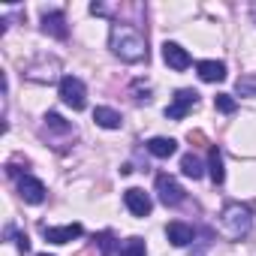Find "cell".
I'll use <instances>...</instances> for the list:
<instances>
[{
	"label": "cell",
	"instance_id": "obj_10",
	"mask_svg": "<svg viewBox=\"0 0 256 256\" xmlns=\"http://www.w3.org/2000/svg\"><path fill=\"white\" fill-rule=\"evenodd\" d=\"M163 60H166L175 72H184V70L193 64V60H190V54H187L178 42H166V46H163Z\"/></svg>",
	"mask_w": 256,
	"mask_h": 256
},
{
	"label": "cell",
	"instance_id": "obj_4",
	"mask_svg": "<svg viewBox=\"0 0 256 256\" xmlns=\"http://www.w3.org/2000/svg\"><path fill=\"white\" fill-rule=\"evenodd\" d=\"M58 72H60V64L52 58H40L36 64H30L28 70H24V78H30V82H40V84H52V82H58Z\"/></svg>",
	"mask_w": 256,
	"mask_h": 256
},
{
	"label": "cell",
	"instance_id": "obj_19",
	"mask_svg": "<svg viewBox=\"0 0 256 256\" xmlns=\"http://www.w3.org/2000/svg\"><path fill=\"white\" fill-rule=\"evenodd\" d=\"M145 253H148V247L142 238H126L120 244V256H145Z\"/></svg>",
	"mask_w": 256,
	"mask_h": 256
},
{
	"label": "cell",
	"instance_id": "obj_29",
	"mask_svg": "<svg viewBox=\"0 0 256 256\" xmlns=\"http://www.w3.org/2000/svg\"><path fill=\"white\" fill-rule=\"evenodd\" d=\"M42 256H48V253H42Z\"/></svg>",
	"mask_w": 256,
	"mask_h": 256
},
{
	"label": "cell",
	"instance_id": "obj_27",
	"mask_svg": "<svg viewBox=\"0 0 256 256\" xmlns=\"http://www.w3.org/2000/svg\"><path fill=\"white\" fill-rule=\"evenodd\" d=\"M193 256H205V253H202V250H196V253H193Z\"/></svg>",
	"mask_w": 256,
	"mask_h": 256
},
{
	"label": "cell",
	"instance_id": "obj_6",
	"mask_svg": "<svg viewBox=\"0 0 256 256\" xmlns=\"http://www.w3.org/2000/svg\"><path fill=\"white\" fill-rule=\"evenodd\" d=\"M157 196H160L163 205H181L184 202V187L172 175H160L157 178Z\"/></svg>",
	"mask_w": 256,
	"mask_h": 256
},
{
	"label": "cell",
	"instance_id": "obj_1",
	"mask_svg": "<svg viewBox=\"0 0 256 256\" xmlns=\"http://www.w3.org/2000/svg\"><path fill=\"white\" fill-rule=\"evenodd\" d=\"M108 48L124 64H142V60H148V42H145V36L133 24H112Z\"/></svg>",
	"mask_w": 256,
	"mask_h": 256
},
{
	"label": "cell",
	"instance_id": "obj_28",
	"mask_svg": "<svg viewBox=\"0 0 256 256\" xmlns=\"http://www.w3.org/2000/svg\"><path fill=\"white\" fill-rule=\"evenodd\" d=\"M253 18H256V4H253Z\"/></svg>",
	"mask_w": 256,
	"mask_h": 256
},
{
	"label": "cell",
	"instance_id": "obj_11",
	"mask_svg": "<svg viewBox=\"0 0 256 256\" xmlns=\"http://www.w3.org/2000/svg\"><path fill=\"white\" fill-rule=\"evenodd\" d=\"M166 238H169L175 247H187V244H193L196 232H193V226H187V223L175 220V223H169V226H166Z\"/></svg>",
	"mask_w": 256,
	"mask_h": 256
},
{
	"label": "cell",
	"instance_id": "obj_13",
	"mask_svg": "<svg viewBox=\"0 0 256 256\" xmlns=\"http://www.w3.org/2000/svg\"><path fill=\"white\" fill-rule=\"evenodd\" d=\"M196 70H199L202 82H223L226 78V64H220V60H202V64H196Z\"/></svg>",
	"mask_w": 256,
	"mask_h": 256
},
{
	"label": "cell",
	"instance_id": "obj_16",
	"mask_svg": "<svg viewBox=\"0 0 256 256\" xmlns=\"http://www.w3.org/2000/svg\"><path fill=\"white\" fill-rule=\"evenodd\" d=\"M208 172H211V181L214 184H223L226 181V169H223V157H220V151L211 145L208 148Z\"/></svg>",
	"mask_w": 256,
	"mask_h": 256
},
{
	"label": "cell",
	"instance_id": "obj_12",
	"mask_svg": "<svg viewBox=\"0 0 256 256\" xmlns=\"http://www.w3.org/2000/svg\"><path fill=\"white\" fill-rule=\"evenodd\" d=\"M42 34H48V36H54V40H66V18H64V12H46V18H42Z\"/></svg>",
	"mask_w": 256,
	"mask_h": 256
},
{
	"label": "cell",
	"instance_id": "obj_25",
	"mask_svg": "<svg viewBox=\"0 0 256 256\" xmlns=\"http://www.w3.org/2000/svg\"><path fill=\"white\" fill-rule=\"evenodd\" d=\"M16 244H18V250H22V253H28V250H30V241H28V235H24V232L16 238Z\"/></svg>",
	"mask_w": 256,
	"mask_h": 256
},
{
	"label": "cell",
	"instance_id": "obj_3",
	"mask_svg": "<svg viewBox=\"0 0 256 256\" xmlns=\"http://www.w3.org/2000/svg\"><path fill=\"white\" fill-rule=\"evenodd\" d=\"M60 100H64V106H70L72 112H82V108L88 106V90H84L82 78L64 76V78H60Z\"/></svg>",
	"mask_w": 256,
	"mask_h": 256
},
{
	"label": "cell",
	"instance_id": "obj_22",
	"mask_svg": "<svg viewBox=\"0 0 256 256\" xmlns=\"http://www.w3.org/2000/svg\"><path fill=\"white\" fill-rule=\"evenodd\" d=\"M18 166H24V169H28V157H22V154H16V157H12V160L6 163V172H10V175H18V172H22Z\"/></svg>",
	"mask_w": 256,
	"mask_h": 256
},
{
	"label": "cell",
	"instance_id": "obj_24",
	"mask_svg": "<svg viewBox=\"0 0 256 256\" xmlns=\"http://www.w3.org/2000/svg\"><path fill=\"white\" fill-rule=\"evenodd\" d=\"M187 142H190V145H199V148H202V145H208V139H205V133H202V130H190Z\"/></svg>",
	"mask_w": 256,
	"mask_h": 256
},
{
	"label": "cell",
	"instance_id": "obj_2",
	"mask_svg": "<svg viewBox=\"0 0 256 256\" xmlns=\"http://www.w3.org/2000/svg\"><path fill=\"white\" fill-rule=\"evenodd\" d=\"M253 229V211L241 202H229L223 211H220V232L229 238V241H241L247 232Z\"/></svg>",
	"mask_w": 256,
	"mask_h": 256
},
{
	"label": "cell",
	"instance_id": "obj_18",
	"mask_svg": "<svg viewBox=\"0 0 256 256\" xmlns=\"http://www.w3.org/2000/svg\"><path fill=\"white\" fill-rule=\"evenodd\" d=\"M46 130H54V133H76L72 124H66L58 112H48V114H46Z\"/></svg>",
	"mask_w": 256,
	"mask_h": 256
},
{
	"label": "cell",
	"instance_id": "obj_8",
	"mask_svg": "<svg viewBox=\"0 0 256 256\" xmlns=\"http://www.w3.org/2000/svg\"><path fill=\"white\" fill-rule=\"evenodd\" d=\"M18 196L28 205H40V202H46V184L40 178H34V175H24L18 181Z\"/></svg>",
	"mask_w": 256,
	"mask_h": 256
},
{
	"label": "cell",
	"instance_id": "obj_7",
	"mask_svg": "<svg viewBox=\"0 0 256 256\" xmlns=\"http://www.w3.org/2000/svg\"><path fill=\"white\" fill-rule=\"evenodd\" d=\"M124 202H126V208H130V214H133V217H148V214H151V208H154L151 196H148L145 190H139V187L126 190V193H124Z\"/></svg>",
	"mask_w": 256,
	"mask_h": 256
},
{
	"label": "cell",
	"instance_id": "obj_17",
	"mask_svg": "<svg viewBox=\"0 0 256 256\" xmlns=\"http://www.w3.org/2000/svg\"><path fill=\"white\" fill-rule=\"evenodd\" d=\"M181 172H184L187 178H193V181H199V178L205 175V169H202V160H199V157H193V154H187V157L181 160Z\"/></svg>",
	"mask_w": 256,
	"mask_h": 256
},
{
	"label": "cell",
	"instance_id": "obj_14",
	"mask_svg": "<svg viewBox=\"0 0 256 256\" xmlns=\"http://www.w3.org/2000/svg\"><path fill=\"white\" fill-rule=\"evenodd\" d=\"M94 120L102 126V130H120V124H124L120 112H114V108H106V106H100V108L94 112Z\"/></svg>",
	"mask_w": 256,
	"mask_h": 256
},
{
	"label": "cell",
	"instance_id": "obj_21",
	"mask_svg": "<svg viewBox=\"0 0 256 256\" xmlns=\"http://www.w3.org/2000/svg\"><path fill=\"white\" fill-rule=\"evenodd\" d=\"M214 106H217V108H220L223 114H232V112L238 108V102H235V100H232L229 94H217V96H214Z\"/></svg>",
	"mask_w": 256,
	"mask_h": 256
},
{
	"label": "cell",
	"instance_id": "obj_9",
	"mask_svg": "<svg viewBox=\"0 0 256 256\" xmlns=\"http://www.w3.org/2000/svg\"><path fill=\"white\" fill-rule=\"evenodd\" d=\"M82 223H70V226H46L42 229V235H46V241H52V244H70V241H76V238H82Z\"/></svg>",
	"mask_w": 256,
	"mask_h": 256
},
{
	"label": "cell",
	"instance_id": "obj_15",
	"mask_svg": "<svg viewBox=\"0 0 256 256\" xmlns=\"http://www.w3.org/2000/svg\"><path fill=\"white\" fill-rule=\"evenodd\" d=\"M148 151H151L154 157H160V160H169V157L178 151V142H175V139H166V136H157V139L148 142Z\"/></svg>",
	"mask_w": 256,
	"mask_h": 256
},
{
	"label": "cell",
	"instance_id": "obj_26",
	"mask_svg": "<svg viewBox=\"0 0 256 256\" xmlns=\"http://www.w3.org/2000/svg\"><path fill=\"white\" fill-rule=\"evenodd\" d=\"M78 256H94V253H88V250H84V253H78Z\"/></svg>",
	"mask_w": 256,
	"mask_h": 256
},
{
	"label": "cell",
	"instance_id": "obj_20",
	"mask_svg": "<svg viewBox=\"0 0 256 256\" xmlns=\"http://www.w3.org/2000/svg\"><path fill=\"white\" fill-rule=\"evenodd\" d=\"M235 90H238V96H256V76H253V72L241 76V78L235 82Z\"/></svg>",
	"mask_w": 256,
	"mask_h": 256
},
{
	"label": "cell",
	"instance_id": "obj_23",
	"mask_svg": "<svg viewBox=\"0 0 256 256\" xmlns=\"http://www.w3.org/2000/svg\"><path fill=\"white\" fill-rule=\"evenodd\" d=\"M96 241H100V256H112V250H114V247H112V235H108V232H102Z\"/></svg>",
	"mask_w": 256,
	"mask_h": 256
},
{
	"label": "cell",
	"instance_id": "obj_5",
	"mask_svg": "<svg viewBox=\"0 0 256 256\" xmlns=\"http://www.w3.org/2000/svg\"><path fill=\"white\" fill-rule=\"evenodd\" d=\"M196 102H199V94L190 90V88H184V90L175 94V102L166 106V118H169V120H181V118L190 114V108H196Z\"/></svg>",
	"mask_w": 256,
	"mask_h": 256
}]
</instances>
